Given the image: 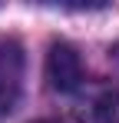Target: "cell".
<instances>
[{
  "mask_svg": "<svg viewBox=\"0 0 119 123\" xmlns=\"http://www.w3.org/2000/svg\"><path fill=\"white\" fill-rule=\"evenodd\" d=\"M23 93V47L13 37L0 40V117L17 106Z\"/></svg>",
  "mask_w": 119,
  "mask_h": 123,
  "instance_id": "cell-3",
  "label": "cell"
},
{
  "mask_svg": "<svg viewBox=\"0 0 119 123\" xmlns=\"http://www.w3.org/2000/svg\"><path fill=\"white\" fill-rule=\"evenodd\" d=\"M46 80L56 93H66V97H76L86 83V70H83V60H79L76 47L70 43H53L50 47V57H46Z\"/></svg>",
  "mask_w": 119,
  "mask_h": 123,
  "instance_id": "cell-2",
  "label": "cell"
},
{
  "mask_svg": "<svg viewBox=\"0 0 119 123\" xmlns=\"http://www.w3.org/2000/svg\"><path fill=\"white\" fill-rule=\"evenodd\" d=\"M73 117L79 123H119V83L116 80L83 83V90L73 97Z\"/></svg>",
  "mask_w": 119,
  "mask_h": 123,
  "instance_id": "cell-1",
  "label": "cell"
},
{
  "mask_svg": "<svg viewBox=\"0 0 119 123\" xmlns=\"http://www.w3.org/2000/svg\"><path fill=\"white\" fill-rule=\"evenodd\" d=\"M37 123H60V120H37Z\"/></svg>",
  "mask_w": 119,
  "mask_h": 123,
  "instance_id": "cell-4",
  "label": "cell"
}]
</instances>
